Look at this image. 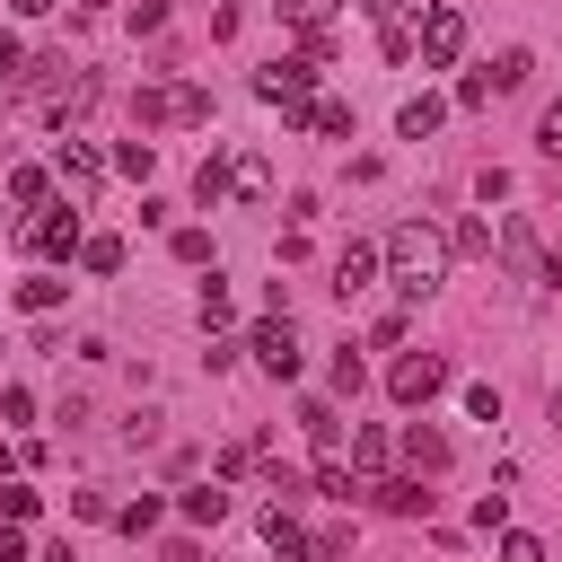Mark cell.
<instances>
[{"instance_id":"obj_4","label":"cell","mask_w":562,"mask_h":562,"mask_svg":"<svg viewBox=\"0 0 562 562\" xmlns=\"http://www.w3.org/2000/svg\"><path fill=\"white\" fill-rule=\"evenodd\" d=\"M457 53H465V9H457V0H430V9H422V61L448 70Z\"/></svg>"},{"instance_id":"obj_44","label":"cell","mask_w":562,"mask_h":562,"mask_svg":"<svg viewBox=\"0 0 562 562\" xmlns=\"http://www.w3.org/2000/svg\"><path fill=\"white\" fill-rule=\"evenodd\" d=\"M79 9H97V0H79Z\"/></svg>"},{"instance_id":"obj_39","label":"cell","mask_w":562,"mask_h":562,"mask_svg":"<svg viewBox=\"0 0 562 562\" xmlns=\"http://www.w3.org/2000/svg\"><path fill=\"white\" fill-rule=\"evenodd\" d=\"M0 79H26V53H18L9 35H0Z\"/></svg>"},{"instance_id":"obj_23","label":"cell","mask_w":562,"mask_h":562,"mask_svg":"<svg viewBox=\"0 0 562 562\" xmlns=\"http://www.w3.org/2000/svg\"><path fill=\"white\" fill-rule=\"evenodd\" d=\"M448 255H492V228H483V220H457V228H448Z\"/></svg>"},{"instance_id":"obj_13","label":"cell","mask_w":562,"mask_h":562,"mask_svg":"<svg viewBox=\"0 0 562 562\" xmlns=\"http://www.w3.org/2000/svg\"><path fill=\"white\" fill-rule=\"evenodd\" d=\"M299 132H325V140H351V105H342V97H316V105L299 114Z\"/></svg>"},{"instance_id":"obj_42","label":"cell","mask_w":562,"mask_h":562,"mask_svg":"<svg viewBox=\"0 0 562 562\" xmlns=\"http://www.w3.org/2000/svg\"><path fill=\"white\" fill-rule=\"evenodd\" d=\"M351 9H369V18H378V9H395V0H351Z\"/></svg>"},{"instance_id":"obj_26","label":"cell","mask_w":562,"mask_h":562,"mask_svg":"<svg viewBox=\"0 0 562 562\" xmlns=\"http://www.w3.org/2000/svg\"><path fill=\"white\" fill-rule=\"evenodd\" d=\"M35 509H44V492H26V483H9V492H0V518H9V527H26Z\"/></svg>"},{"instance_id":"obj_37","label":"cell","mask_w":562,"mask_h":562,"mask_svg":"<svg viewBox=\"0 0 562 562\" xmlns=\"http://www.w3.org/2000/svg\"><path fill=\"white\" fill-rule=\"evenodd\" d=\"M176 263H211V237L202 228H176Z\"/></svg>"},{"instance_id":"obj_25","label":"cell","mask_w":562,"mask_h":562,"mask_svg":"<svg viewBox=\"0 0 562 562\" xmlns=\"http://www.w3.org/2000/svg\"><path fill=\"white\" fill-rule=\"evenodd\" d=\"M228 316H237V307H228V290H220V272H211V281H202V334H220Z\"/></svg>"},{"instance_id":"obj_5","label":"cell","mask_w":562,"mask_h":562,"mask_svg":"<svg viewBox=\"0 0 562 562\" xmlns=\"http://www.w3.org/2000/svg\"><path fill=\"white\" fill-rule=\"evenodd\" d=\"M246 351L263 360V378H299V334H290V316H255V325H246Z\"/></svg>"},{"instance_id":"obj_20","label":"cell","mask_w":562,"mask_h":562,"mask_svg":"<svg viewBox=\"0 0 562 562\" xmlns=\"http://www.w3.org/2000/svg\"><path fill=\"white\" fill-rule=\"evenodd\" d=\"M158 518H167V509H158V501H149V492H140V501H123V509H114V527H123V536H149V527H158Z\"/></svg>"},{"instance_id":"obj_29","label":"cell","mask_w":562,"mask_h":562,"mask_svg":"<svg viewBox=\"0 0 562 562\" xmlns=\"http://www.w3.org/2000/svg\"><path fill=\"white\" fill-rule=\"evenodd\" d=\"M193 193H202V202H220V193H228V158H220V149L202 158V176H193Z\"/></svg>"},{"instance_id":"obj_1","label":"cell","mask_w":562,"mask_h":562,"mask_svg":"<svg viewBox=\"0 0 562 562\" xmlns=\"http://www.w3.org/2000/svg\"><path fill=\"white\" fill-rule=\"evenodd\" d=\"M378 263L395 272V290H404V299H430V290H439V272H448V237H439L430 220H395V228H386V246H378Z\"/></svg>"},{"instance_id":"obj_33","label":"cell","mask_w":562,"mask_h":562,"mask_svg":"<svg viewBox=\"0 0 562 562\" xmlns=\"http://www.w3.org/2000/svg\"><path fill=\"white\" fill-rule=\"evenodd\" d=\"M536 149H544V158H562V97L544 105V123H536Z\"/></svg>"},{"instance_id":"obj_19","label":"cell","mask_w":562,"mask_h":562,"mask_svg":"<svg viewBox=\"0 0 562 562\" xmlns=\"http://www.w3.org/2000/svg\"><path fill=\"white\" fill-rule=\"evenodd\" d=\"M316 492H325V501H351V492H369V483H351L342 457H316Z\"/></svg>"},{"instance_id":"obj_38","label":"cell","mask_w":562,"mask_h":562,"mask_svg":"<svg viewBox=\"0 0 562 562\" xmlns=\"http://www.w3.org/2000/svg\"><path fill=\"white\" fill-rule=\"evenodd\" d=\"M501 562H544V544L536 536H501Z\"/></svg>"},{"instance_id":"obj_32","label":"cell","mask_w":562,"mask_h":562,"mask_svg":"<svg viewBox=\"0 0 562 562\" xmlns=\"http://www.w3.org/2000/svg\"><path fill=\"white\" fill-rule=\"evenodd\" d=\"M465 413H474V422H501V386L474 378V386H465Z\"/></svg>"},{"instance_id":"obj_35","label":"cell","mask_w":562,"mask_h":562,"mask_svg":"<svg viewBox=\"0 0 562 562\" xmlns=\"http://www.w3.org/2000/svg\"><path fill=\"white\" fill-rule=\"evenodd\" d=\"M457 105H492V70H465L457 79Z\"/></svg>"},{"instance_id":"obj_28","label":"cell","mask_w":562,"mask_h":562,"mask_svg":"<svg viewBox=\"0 0 562 562\" xmlns=\"http://www.w3.org/2000/svg\"><path fill=\"white\" fill-rule=\"evenodd\" d=\"M132 105H140V123H176V88H140Z\"/></svg>"},{"instance_id":"obj_34","label":"cell","mask_w":562,"mask_h":562,"mask_svg":"<svg viewBox=\"0 0 562 562\" xmlns=\"http://www.w3.org/2000/svg\"><path fill=\"white\" fill-rule=\"evenodd\" d=\"M378 53H386V61H413V26H395V18H386V35H378Z\"/></svg>"},{"instance_id":"obj_18","label":"cell","mask_w":562,"mask_h":562,"mask_svg":"<svg viewBox=\"0 0 562 562\" xmlns=\"http://www.w3.org/2000/svg\"><path fill=\"white\" fill-rule=\"evenodd\" d=\"M501 255H509V272H536V228L509 220V228H501Z\"/></svg>"},{"instance_id":"obj_21","label":"cell","mask_w":562,"mask_h":562,"mask_svg":"<svg viewBox=\"0 0 562 562\" xmlns=\"http://www.w3.org/2000/svg\"><path fill=\"white\" fill-rule=\"evenodd\" d=\"M281 18H290L299 35H325V18H334V0H281Z\"/></svg>"},{"instance_id":"obj_27","label":"cell","mask_w":562,"mask_h":562,"mask_svg":"<svg viewBox=\"0 0 562 562\" xmlns=\"http://www.w3.org/2000/svg\"><path fill=\"white\" fill-rule=\"evenodd\" d=\"M527 70H536V61H527V53H518V44H509V53H501V61H492V97H501V88H518V79H527Z\"/></svg>"},{"instance_id":"obj_15","label":"cell","mask_w":562,"mask_h":562,"mask_svg":"<svg viewBox=\"0 0 562 562\" xmlns=\"http://www.w3.org/2000/svg\"><path fill=\"white\" fill-rule=\"evenodd\" d=\"M404 457H413V474H439V465H448V439H439L430 422H413V430H404Z\"/></svg>"},{"instance_id":"obj_36","label":"cell","mask_w":562,"mask_h":562,"mask_svg":"<svg viewBox=\"0 0 562 562\" xmlns=\"http://www.w3.org/2000/svg\"><path fill=\"white\" fill-rule=\"evenodd\" d=\"M202 114H211V97H202V88L184 79V88H176V123H202Z\"/></svg>"},{"instance_id":"obj_45","label":"cell","mask_w":562,"mask_h":562,"mask_svg":"<svg viewBox=\"0 0 562 562\" xmlns=\"http://www.w3.org/2000/svg\"><path fill=\"white\" fill-rule=\"evenodd\" d=\"M0 351H9V342H0Z\"/></svg>"},{"instance_id":"obj_40","label":"cell","mask_w":562,"mask_h":562,"mask_svg":"<svg viewBox=\"0 0 562 562\" xmlns=\"http://www.w3.org/2000/svg\"><path fill=\"white\" fill-rule=\"evenodd\" d=\"M0 562H26V536L18 527H0Z\"/></svg>"},{"instance_id":"obj_16","label":"cell","mask_w":562,"mask_h":562,"mask_svg":"<svg viewBox=\"0 0 562 562\" xmlns=\"http://www.w3.org/2000/svg\"><path fill=\"white\" fill-rule=\"evenodd\" d=\"M61 290H70V281H53V272H26V281H18V307H26V316H53V307H61Z\"/></svg>"},{"instance_id":"obj_10","label":"cell","mask_w":562,"mask_h":562,"mask_svg":"<svg viewBox=\"0 0 562 562\" xmlns=\"http://www.w3.org/2000/svg\"><path fill=\"white\" fill-rule=\"evenodd\" d=\"M369 492H378V509H395V518H413V509H430V492H422V474H378Z\"/></svg>"},{"instance_id":"obj_24","label":"cell","mask_w":562,"mask_h":562,"mask_svg":"<svg viewBox=\"0 0 562 562\" xmlns=\"http://www.w3.org/2000/svg\"><path fill=\"white\" fill-rule=\"evenodd\" d=\"M79 263H88V272H123V237H88Z\"/></svg>"},{"instance_id":"obj_12","label":"cell","mask_w":562,"mask_h":562,"mask_svg":"<svg viewBox=\"0 0 562 562\" xmlns=\"http://www.w3.org/2000/svg\"><path fill=\"white\" fill-rule=\"evenodd\" d=\"M439 114H448L439 97H404V105H395V132H404V140H430V132H439Z\"/></svg>"},{"instance_id":"obj_3","label":"cell","mask_w":562,"mask_h":562,"mask_svg":"<svg viewBox=\"0 0 562 562\" xmlns=\"http://www.w3.org/2000/svg\"><path fill=\"white\" fill-rule=\"evenodd\" d=\"M439 386H448V360L439 351H395V369H386V395L395 404H430Z\"/></svg>"},{"instance_id":"obj_7","label":"cell","mask_w":562,"mask_h":562,"mask_svg":"<svg viewBox=\"0 0 562 562\" xmlns=\"http://www.w3.org/2000/svg\"><path fill=\"white\" fill-rule=\"evenodd\" d=\"M263 544H272V553H281V562H307V553H316V536H307V527H299V518H290V509H281V501H272V509H263Z\"/></svg>"},{"instance_id":"obj_6","label":"cell","mask_w":562,"mask_h":562,"mask_svg":"<svg viewBox=\"0 0 562 562\" xmlns=\"http://www.w3.org/2000/svg\"><path fill=\"white\" fill-rule=\"evenodd\" d=\"M228 193H237L246 211H263V202H272V158H263V149H237V158H228Z\"/></svg>"},{"instance_id":"obj_17","label":"cell","mask_w":562,"mask_h":562,"mask_svg":"<svg viewBox=\"0 0 562 562\" xmlns=\"http://www.w3.org/2000/svg\"><path fill=\"white\" fill-rule=\"evenodd\" d=\"M184 518H193V527H220V518H228V492H220V483H193V492H184Z\"/></svg>"},{"instance_id":"obj_41","label":"cell","mask_w":562,"mask_h":562,"mask_svg":"<svg viewBox=\"0 0 562 562\" xmlns=\"http://www.w3.org/2000/svg\"><path fill=\"white\" fill-rule=\"evenodd\" d=\"M9 9H18V18H44V9H53V0H9Z\"/></svg>"},{"instance_id":"obj_9","label":"cell","mask_w":562,"mask_h":562,"mask_svg":"<svg viewBox=\"0 0 562 562\" xmlns=\"http://www.w3.org/2000/svg\"><path fill=\"white\" fill-rule=\"evenodd\" d=\"M369 281H378V246H360V237H351V246L334 255V290L351 299V290H369Z\"/></svg>"},{"instance_id":"obj_11","label":"cell","mask_w":562,"mask_h":562,"mask_svg":"<svg viewBox=\"0 0 562 562\" xmlns=\"http://www.w3.org/2000/svg\"><path fill=\"white\" fill-rule=\"evenodd\" d=\"M35 246H44L53 263H61V255H79V246H88V237H79V211H53V220H35Z\"/></svg>"},{"instance_id":"obj_31","label":"cell","mask_w":562,"mask_h":562,"mask_svg":"<svg viewBox=\"0 0 562 562\" xmlns=\"http://www.w3.org/2000/svg\"><path fill=\"white\" fill-rule=\"evenodd\" d=\"M114 167H123V176H149V167H158V149H149V140H123V149H114Z\"/></svg>"},{"instance_id":"obj_2","label":"cell","mask_w":562,"mask_h":562,"mask_svg":"<svg viewBox=\"0 0 562 562\" xmlns=\"http://www.w3.org/2000/svg\"><path fill=\"white\" fill-rule=\"evenodd\" d=\"M255 97L281 105V114L299 123V114L316 105V61H263V70H255Z\"/></svg>"},{"instance_id":"obj_30","label":"cell","mask_w":562,"mask_h":562,"mask_svg":"<svg viewBox=\"0 0 562 562\" xmlns=\"http://www.w3.org/2000/svg\"><path fill=\"white\" fill-rule=\"evenodd\" d=\"M351 465L378 474V465H386V430H360V439H351Z\"/></svg>"},{"instance_id":"obj_14","label":"cell","mask_w":562,"mask_h":562,"mask_svg":"<svg viewBox=\"0 0 562 562\" xmlns=\"http://www.w3.org/2000/svg\"><path fill=\"white\" fill-rule=\"evenodd\" d=\"M299 430L316 439V457H334V439H342V422H334V404H325V395H307V404H299Z\"/></svg>"},{"instance_id":"obj_43","label":"cell","mask_w":562,"mask_h":562,"mask_svg":"<svg viewBox=\"0 0 562 562\" xmlns=\"http://www.w3.org/2000/svg\"><path fill=\"white\" fill-rule=\"evenodd\" d=\"M553 430H562V386H553Z\"/></svg>"},{"instance_id":"obj_22","label":"cell","mask_w":562,"mask_h":562,"mask_svg":"<svg viewBox=\"0 0 562 562\" xmlns=\"http://www.w3.org/2000/svg\"><path fill=\"white\" fill-rule=\"evenodd\" d=\"M44 193H53V184H44V167H18V176H9V202H18V211H35Z\"/></svg>"},{"instance_id":"obj_8","label":"cell","mask_w":562,"mask_h":562,"mask_svg":"<svg viewBox=\"0 0 562 562\" xmlns=\"http://www.w3.org/2000/svg\"><path fill=\"white\" fill-rule=\"evenodd\" d=\"M61 184H70V193H97V184H105V158H97L88 140H61Z\"/></svg>"}]
</instances>
